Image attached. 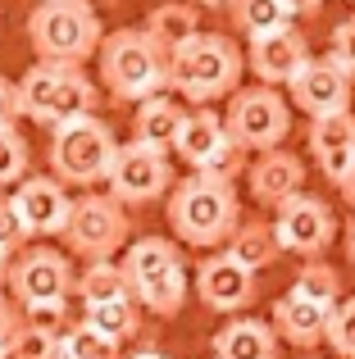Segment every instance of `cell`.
Wrapping results in <instances>:
<instances>
[{
    "mask_svg": "<svg viewBox=\"0 0 355 359\" xmlns=\"http://www.w3.org/2000/svg\"><path fill=\"white\" fill-rule=\"evenodd\" d=\"M241 69L246 55L237 50V41H228L223 32H192L169 50V91L201 109L232 96L241 87Z\"/></svg>",
    "mask_w": 355,
    "mask_h": 359,
    "instance_id": "6da1fadb",
    "label": "cell"
},
{
    "mask_svg": "<svg viewBox=\"0 0 355 359\" xmlns=\"http://www.w3.org/2000/svg\"><path fill=\"white\" fill-rule=\"evenodd\" d=\"M237 223H241V201L232 182H223V177L192 173L178 187H169V228L182 245H196V250L228 245Z\"/></svg>",
    "mask_w": 355,
    "mask_h": 359,
    "instance_id": "7a4b0ae2",
    "label": "cell"
},
{
    "mask_svg": "<svg viewBox=\"0 0 355 359\" xmlns=\"http://www.w3.org/2000/svg\"><path fill=\"white\" fill-rule=\"evenodd\" d=\"M96 60H100V82H105V91L114 100H123V105H142V100L169 91V50H164L146 27L105 32Z\"/></svg>",
    "mask_w": 355,
    "mask_h": 359,
    "instance_id": "3957f363",
    "label": "cell"
},
{
    "mask_svg": "<svg viewBox=\"0 0 355 359\" xmlns=\"http://www.w3.org/2000/svg\"><path fill=\"white\" fill-rule=\"evenodd\" d=\"M27 41H32L36 60L87 64L105 41V27L91 0H41L27 14Z\"/></svg>",
    "mask_w": 355,
    "mask_h": 359,
    "instance_id": "277c9868",
    "label": "cell"
},
{
    "mask_svg": "<svg viewBox=\"0 0 355 359\" xmlns=\"http://www.w3.org/2000/svg\"><path fill=\"white\" fill-rule=\"evenodd\" d=\"M128 282V296L137 300L142 309L160 318H173L187 300V269H182V255L169 237H142L123 250L119 259Z\"/></svg>",
    "mask_w": 355,
    "mask_h": 359,
    "instance_id": "5b68a950",
    "label": "cell"
},
{
    "mask_svg": "<svg viewBox=\"0 0 355 359\" xmlns=\"http://www.w3.org/2000/svg\"><path fill=\"white\" fill-rule=\"evenodd\" d=\"M18 105H23V118L55 128V123H64V118L96 114L100 87L82 73V64L36 60L32 69L18 78Z\"/></svg>",
    "mask_w": 355,
    "mask_h": 359,
    "instance_id": "8992f818",
    "label": "cell"
},
{
    "mask_svg": "<svg viewBox=\"0 0 355 359\" xmlns=\"http://www.w3.org/2000/svg\"><path fill=\"white\" fill-rule=\"evenodd\" d=\"M51 173L64 187H96L109 177V164L119 155V137L105 118L78 114L51 128Z\"/></svg>",
    "mask_w": 355,
    "mask_h": 359,
    "instance_id": "52a82bcc",
    "label": "cell"
},
{
    "mask_svg": "<svg viewBox=\"0 0 355 359\" xmlns=\"http://www.w3.org/2000/svg\"><path fill=\"white\" fill-rule=\"evenodd\" d=\"M173 150L192 173H210V177H223V182H232V177L246 168V146L232 137L223 114H214L210 105H201V109L187 114Z\"/></svg>",
    "mask_w": 355,
    "mask_h": 359,
    "instance_id": "ba28073f",
    "label": "cell"
},
{
    "mask_svg": "<svg viewBox=\"0 0 355 359\" xmlns=\"http://www.w3.org/2000/svg\"><path fill=\"white\" fill-rule=\"evenodd\" d=\"M60 237L69 241V250L78 255V259H87V264L91 259H114V255L128 245V214L109 191L105 196L87 191V196L73 201L69 223H64Z\"/></svg>",
    "mask_w": 355,
    "mask_h": 359,
    "instance_id": "9c48e42d",
    "label": "cell"
},
{
    "mask_svg": "<svg viewBox=\"0 0 355 359\" xmlns=\"http://www.w3.org/2000/svg\"><path fill=\"white\" fill-rule=\"evenodd\" d=\"M223 123H228V132L246 150H274V146H283L287 132H292V105H287V96L278 87L255 82V87H237L228 96Z\"/></svg>",
    "mask_w": 355,
    "mask_h": 359,
    "instance_id": "30bf717a",
    "label": "cell"
},
{
    "mask_svg": "<svg viewBox=\"0 0 355 359\" xmlns=\"http://www.w3.org/2000/svg\"><path fill=\"white\" fill-rule=\"evenodd\" d=\"M73 269H69V255L51 250V245H32V250H18L9 259V282L5 287L14 291V300L23 309H64L73 291Z\"/></svg>",
    "mask_w": 355,
    "mask_h": 359,
    "instance_id": "8fae6325",
    "label": "cell"
},
{
    "mask_svg": "<svg viewBox=\"0 0 355 359\" xmlns=\"http://www.w3.org/2000/svg\"><path fill=\"white\" fill-rule=\"evenodd\" d=\"M109 196L119 205H151L160 196H169L173 187V164L164 150H151L142 141H128L119 146L114 164H109V177H105Z\"/></svg>",
    "mask_w": 355,
    "mask_h": 359,
    "instance_id": "7c38bea8",
    "label": "cell"
},
{
    "mask_svg": "<svg viewBox=\"0 0 355 359\" xmlns=\"http://www.w3.org/2000/svg\"><path fill=\"white\" fill-rule=\"evenodd\" d=\"M274 237L287 255H301V259H314L323 255L337 237V219L333 210L310 191H296L292 201L278 205V219H274Z\"/></svg>",
    "mask_w": 355,
    "mask_h": 359,
    "instance_id": "4fadbf2b",
    "label": "cell"
},
{
    "mask_svg": "<svg viewBox=\"0 0 355 359\" xmlns=\"http://www.w3.org/2000/svg\"><path fill=\"white\" fill-rule=\"evenodd\" d=\"M351 87H355V78L333 60V55H323V60L310 55V60L296 69V78L287 82V100H292L301 114L319 118V114L351 109Z\"/></svg>",
    "mask_w": 355,
    "mask_h": 359,
    "instance_id": "5bb4252c",
    "label": "cell"
},
{
    "mask_svg": "<svg viewBox=\"0 0 355 359\" xmlns=\"http://www.w3.org/2000/svg\"><path fill=\"white\" fill-rule=\"evenodd\" d=\"M255 291H260L255 273L241 259H232L228 250L201 259V269H196V296L214 314H241V309H250L255 305Z\"/></svg>",
    "mask_w": 355,
    "mask_h": 359,
    "instance_id": "9a60e30c",
    "label": "cell"
},
{
    "mask_svg": "<svg viewBox=\"0 0 355 359\" xmlns=\"http://www.w3.org/2000/svg\"><path fill=\"white\" fill-rule=\"evenodd\" d=\"M9 201H14L18 219H23L27 237H60L64 223H69V210H73L69 191H64V182L55 173L51 177L46 173H27L23 182L14 187Z\"/></svg>",
    "mask_w": 355,
    "mask_h": 359,
    "instance_id": "2e32d148",
    "label": "cell"
},
{
    "mask_svg": "<svg viewBox=\"0 0 355 359\" xmlns=\"http://www.w3.org/2000/svg\"><path fill=\"white\" fill-rule=\"evenodd\" d=\"M250 73H255L264 87H287L296 78L305 60H310V41H305L301 27H278V32H264V36H250Z\"/></svg>",
    "mask_w": 355,
    "mask_h": 359,
    "instance_id": "e0dca14e",
    "label": "cell"
},
{
    "mask_svg": "<svg viewBox=\"0 0 355 359\" xmlns=\"http://www.w3.org/2000/svg\"><path fill=\"white\" fill-rule=\"evenodd\" d=\"M310 155L333 187L347 182V173L355 168V114L351 109L310 118Z\"/></svg>",
    "mask_w": 355,
    "mask_h": 359,
    "instance_id": "ac0fdd59",
    "label": "cell"
},
{
    "mask_svg": "<svg viewBox=\"0 0 355 359\" xmlns=\"http://www.w3.org/2000/svg\"><path fill=\"white\" fill-rule=\"evenodd\" d=\"M296 191H305V164L292 155V150H260V159L250 164V196L260 205H283L292 201Z\"/></svg>",
    "mask_w": 355,
    "mask_h": 359,
    "instance_id": "d6986e66",
    "label": "cell"
},
{
    "mask_svg": "<svg viewBox=\"0 0 355 359\" xmlns=\"http://www.w3.org/2000/svg\"><path fill=\"white\" fill-rule=\"evenodd\" d=\"M328 318H333V309H323V305H314V300L287 291V296L274 305V332L287 337L292 346H301V351H310V346H319L323 337H328Z\"/></svg>",
    "mask_w": 355,
    "mask_h": 359,
    "instance_id": "ffe728a7",
    "label": "cell"
},
{
    "mask_svg": "<svg viewBox=\"0 0 355 359\" xmlns=\"http://www.w3.org/2000/svg\"><path fill=\"white\" fill-rule=\"evenodd\" d=\"M182 123H187V109L178 105L169 91H160V96L133 105V141H142V146L164 150V155H169L173 141H178V132H182Z\"/></svg>",
    "mask_w": 355,
    "mask_h": 359,
    "instance_id": "44dd1931",
    "label": "cell"
},
{
    "mask_svg": "<svg viewBox=\"0 0 355 359\" xmlns=\"http://www.w3.org/2000/svg\"><path fill=\"white\" fill-rule=\"evenodd\" d=\"M214 359H278V332L260 318H232L214 337Z\"/></svg>",
    "mask_w": 355,
    "mask_h": 359,
    "instance_id": "7402d4cb",
    "label": "cell"
},
{
    "mask_svg": "<svg viewBox=\"0 0 355 359\" xmlns=\"http://www.w3.org/2000/svg\"><path fill=\"white\" fill-rule=\"evenodd\" d=\"M228 255L241 259L250 273H260V269H269V264L283 255V245H278V237H274V223L250 219V223H237V232L228 237Z\"/></svg>",
    "mask_w": 355,
    "mask_h": 359,
    "instance_id": "603a6c76",
    "label": "cell"
},
{
    "mask_svg": "<svg viewBox=\"0 0 355 359\" xmlns=\"http://www.w3.org/2000/svg\"><path fill=\"white\" fill-rule=\"evenodd\" d=\"M142 27L164 46V50H173L178 41H187L192 32H201V9H196L192 0H182V5H178V0H169V5H155L151 18H146Z\"/></svg>",
    "mask_w": 355,
    "mask_h": 359,
    "instance_id": "cb8c5ba5",
    "label": "cell"
},
{
    "mask_svg": "<svg viewBox=\"0 0 355 359\" xmlns=\"http://www.w3.org/2000/svg\"><path fill=\"white\" fill-rule=\"evenodd\" d=\"M73 291L82 296V305H105V300L128 296V282H123V269L114 259H91L87 273L73 282Z\"/></svg>",
    "mask_w": 355,
    "mask_h": 359,
    "instance_id": "d4e9b609",
    "label": "cell"
},
{
    "mask_svg": "<svg viewBox=\"0 0 355 359\" xmlns=\"http://www.w3.org/2000/svg\"><path fill=\"white\" fill-rule=\"evenodd\" d=\"M228 9H232L237 32H246V36H264V32H278V27L292 23L283 0H228Z\"/></svg>",
    "mask_w": 355,
    "mask_h": 359,
    "instance_id": "484cf974",
    "label": "cell"
},
{
    "mask_svg": "<svg viewBox=\"0 0 355 359\" xmlns=\"http://www.w3.org/2000/svg\"><path fill=\"white\" fill-rule=\"evenodd\" d=\"M87 323L96 332H105L109 341H128L137 332V300L133 296H119V300H105V305H87Z\"/></svg>",
    "mask_w": 355,
    "mask_h": 359,
    "instance_id": "4316f807",
    "label": "cell"
},
{
    "mask_svg": "<svg viewBox=\"0 0 355 359\" xmlns=\"http://www.w3.org/2000/svg\"><path fill=\"white\" fill-rule=\"evenodd\" d=\"M292 291H296V296H305V300H314V305H323V309H337L342 278H337V269H328L323 259H310L301 273H296Z\"/></svg>",
    "mask_w": 355,
    "mask_h": 359,
    "instance_id": "83f0119b",
    "label": "cell"
},
{
    "mask_svg": "<svg viewBox=\"0 0 355 359\" xmlns=\"http://www.w3.org/2000/svg\"><path fill=\"white\" fill-rule=\"evenodd\" d=\"M114 355H119V346L105 332H96L87 318L73 323L69 332H60V351H55V359H114Z\"/></svg>",
    "mask_w": 355,
    "mask_h": 359,
    "instance_id": "f1b7e54d",
    "label": "cell"
},
{
    "mask_svg": "<svg viewBox=\"0 0 355 359\" xmlns=\"http://www.w3.org/2000/svg\"><path fill=\"white\" fill-rule=\"evenodd\" d=\"M27 164H32L27 137L18 128H0V187H18L27 177Z\"/></svg>",
    "mask_w": 355,
    "mask_h": 359,
    "instance_id": "f546056e",
    "label": "cell"
},
{
    "mask_svg": "<svg viewBox=\"0 0 355 359\" xmlns=\"http://www.w3.org/2000/svg\"><path fill=\"white\" fill-rule=\"evenodd\" d=\"M55 351H60V332L41 323H18L14 341H9L14 359H55Z\"/></svg>",
    "mask_w": 355,
    "mask_h": 359,
    "instance_id": "4dcf8cb0",
    "label": "cell"
},
{
    "mask_svg": "<svg viewBox=\"0 0 355 359\" xmlns=\"http://www.w3.org/2000/svg\"><path fill=\"white\" fill-rule=\"evenodd\" d=\"M328 346L342 359H355V296L351 300H337V309H333V318H328Z\"/></svg>",
    "mask_w": 355,
    "mask_h": 359,
    "instance_id": "1f68e13d",
    "label": "cell"
},
{
    "mask_svg": "<svg viewBox=\"0 0 355 359\" xmlns=\"http://www.w3.org/2000/svg\"><path fill=\"white\" fill-rule=\"evenodd\" d=\"M23 245H27V228H23V219H18L14 201H9V196H0V255H5V259H14Z\"/></svg>",
    "mask_w": 355,
    "mask_h": 359,
    "instance_id": "d6a6232c",
    "label": "cell"
},
{
    "mask_svg": "<svg viewBox=\"0 0 355 359\" xmlns=\"http://www.w3.org/2000/svg\"><path fill=\"white\" fill-rule=\"evenodd\" d=\"M328 55L342 64V69L355 78V14L351 18H342L337 27H333V36H328Z\"/></svg>",
    "mask_w": 355,
    "mask_h": 359,
    "instance_id": "836d02e7",
    "label": "cell"
},
{
    "mask_svg": "<svg viewBox=\"0 0 355 359\" xmlns=\"http://www.w3.org/2000/svg\"><path fill=\"white\" fill-rule=\"evenodd\" d=\"M23 118V105H18V82L0 78V128H18Z\"/></svg>",
    "mask_w": 355,
    "mask_h": 359,
    "instance_id": "e575fe53",
    "label": "cell"
},
{
    "mask_svg": "<svg viewBox=\"0 0 355 359\" xmlns=\"http://www.w3.org/2000/svg\"><path fill=\"white\" fill-rule=\"evenodd\" d=\"M14 332H18V318H14V309H9V300L0 296V351H9Z\"/></svg>",
    "mask_w": 355,
    "mask_h": 359,
    "instance_id": "d590c367",
    "label": "cell"
},
{
    "mask_svg": "<svg viewBox=\"0 0 355 359\" xmlns=\"http://www.w3.org/2000/svg\"><path fill=\"white\" fill-rule=\"evenodd\" d=\"M283 9H287L292 18H314V14L323 9V0H283Z\"/></svg>",
    "mask_w": 355,
    "mask_h": 359,
    "instance_id": "8d00e7d4",
    "label": "cell"
},
{
    "mask_svg": "<svg viewBox=\"0 0 355 359\" xmlns=\"http://www.w3.org/2000/svg\"><path fill=\"white\" fill-rule=\"evenodd\" d=\"M342 201H347L351 210H355V168L347 173V182H342Z\"/></svg>",
    "mask_w": 355,
    "mask_h": 359,
    "instance_id": "74e56055",
    "label": "cell"
},
{
    "mask_svg": "<svg viewBox=\"0 0 355 359\" xmlns=\"http://www.w3.org/2000/svg\"><path fill=\"white\" fill-rule=\"evenodd\" d=\"M347 259L355 264V219H351V228H347Z\"/></svg>",
    "mask_w": 355,
    "mask_h": 359,
    "instance_id": "f35d334b",
    "label": "cell"
},
{
    "mask_svg": "<svg viewBox=\"0 0 355 359\" xmlns=\"http://www.w3.org/2000/svg\"><path fill=\"white\" fill-rule=\"evenodd\" d=\"M196 9H219V5H228V0H192Z\"/></svg>",
    "mask_w": 355,
    "mask_h": 359,
    "instance_id": "ab89813d",
    "label": "cell"
},
{
    "mask_svg": "<svg viewBox=\"0 0 355 359\" xmlns=\"http://www.w3.org/2000/svg\"><path fill=\"white\" fill-rule=\"evenodd\" d=\"M5 282H9V259L0 255V291H5Z\"/></svg>",
    "mask_w": 355,
    "mask_h": 359,
    "instance_id": "60d3db41",
    "label": "cell"
},
{
    "mask_svg": "<svg viewBox=\"0 0 355 359\" xmlns=\"http://www.w3.org/2000/svg\"><path fill=\"white\" fill-rule=\"evenodd\" d=\"M133 359H169V355H160V351H137Z\"/></svg>",
    "mask_w": 355,
    "mask_h": 359,
    "instance_id": "b9f144b4",
    "label": "cell"
},
{
    "mask_svg": "<svg viewBox=\"0 0 355 359\" xmlns=\"http://www.w3.org/2000/svg\"><path fill=\"white\" fill-rule=\"evenodd\" d=\"M0 359H14V355H9V351H0Z\"/></svg>",
    "mask_w": 355,
    "mask_h": 359,
    "instance_id": "7bdbcfd3",
    "label": "cell"
}]
</instances>
